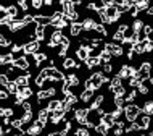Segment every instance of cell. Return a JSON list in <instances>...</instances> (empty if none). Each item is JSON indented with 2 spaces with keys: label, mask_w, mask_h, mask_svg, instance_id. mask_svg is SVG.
<instances>
[{
  "label": "cell",
  "mask_w": 153,
  "mask_h": 136,
  "mask_svg": "<svg viewBox=\"0 0 153 136\" xmlns=\"http://www.w3.org/2000/svg\"><path fill=\"white\" fill-rule=\"evenodd\" d=\"M44 81H45V78L42 75H39V76L36 78V84L39 86V88H40V86H44Z\"/></svg>",
  "instance_id": "b9f144b4"
},
{
  "label": "cell",
  "mask_w": 153,
  "mask_h": 136,
  "mask_svg": "<svg viewBox=\"0 0 153 136\" xmlns=\"http://www.w3.org/2000/svg\"><path fill=\"white\" fill-rule=\"evenodd\" d=\"M127 28H129V26H127V24H121V26L118 28V31H121V32H124V31L127 29Z\"/></svg>",
  "instance_id": "f907efd6"
},
{
  "label": "cell",
  "mask_w": 153,
  "mask_h": 136,
  "mask_svg": "<svg viewBox=\"0 0 153 136\" xmlns=\"http://www.w3.org/2000/svg\"><path fill=\"white\" fill-rule=\"evenodd\" d=\"M137 91L140 94H148V88L145 84H142V83H139V86H137Z\"/></svg>",
  "instance_id": "ab89813d"
},
{
  "label": "cell",
  "mask_w": 153,
  "mask_h": 136,
  "mask_svg": "<svg viewBox=\"0 0 153 136\" xmlns=\"http://www.w3.org/2000/svg\"><path fill=\"white\" fill-rule=\"evenodd\" d=\"M50 96H55V89L53 88L45 89V91H39V92H37V99H39V101H44V99H47Z\"/></svg>",
  "instance_id": "7c38bea8"
},
{
  "label": "cell",
  "mask_w": 153,
  "mask_h": 136,
  "mask_svg": "<svg viewBox=\"0 0 153 136\" xmlns=\"http://www.w3.org/2000/svg\"><path fill=\"white\" fill-rule=\"evenodd\" d=\"M124 113H126V118L129 122H135V118L140 115V107L139 105H132V104H127L124 107Z\"/></svg>",
  "instance_id": "6da1fadb"
},
{
  "label": "cell",
  "mask_w": 153,
  "mask_h": 136,
  "mask_svg": "<svg viewBox=\"0 0 153 136\" xmlns=\"http://www.w3.org/2000/svg\"><path fill=\"white\" fill-rule=\"evenodd\" d=\"M76 55H77V59H79V60H85V59L89 57V45H84V44H82L81 47H77Z\"/></svg>",
  "instance_id": "9c48e42d"
},
{
  "label": "cell",
  "mask_w": 153,
  "mask_h": 136,
  "mask_svg": "<svg viewBox=\"0 0 153 136\" xmlns=\"http://www.w3.org/2000/svg\"><path fill=\"white\" fill-rule=\"evenodd\" d=\"M142 113H145V115H153V102L152 101H148L143 104L142 107Z\"/></svg>",
  "instance_id": "44dd1931"
},
{
  "label": "cell",
  "mask_w": 153,
  "mask_h": 136,
  "mask_svg": "<svg viewBox=\"0 0 153 136\" xmlns=\"http://www.w3.org/2000/svg\"><path fill=\"white\" fill-rule=\"evenodd\" d=\"M5 99H8V92H5V91H0V101H5Z\"/></svg>",
  "instance_id": "681fc988"
},
{
  "label": "cell",
  "mask_w": 153,
  "mask_h": 136,
  "mask_svg": "<svg viewBox=\"0 0 153 136\" xmlns=\"http://www.w3.org/2000/svg\"><path fill=\"white\" fill-rule=\"evenodd\" d=\"M92 97H94V89H87V88H85L81 92V101L82 102H90V101H92Z\"/></svg>",
  "instance_id": "9a60e30c"
},
{
  "label": "cell",
  "mask_w": 153,
  "mask_h": 136,
  "mask_svg": "<svg viewBox=\"0 0 153 136\" xmlns=\"http://www.w3.org/2000/svg\"><path fill=\"white\" fill-rule=\"evenodd\" d=\"M140 70H143V71H148V73H150V71H152V63H150V62H143V63L140 65Z\"/></svg>",
  "instance_id": "8d00e7d4"
},
{
  "label": "cell",
  "mask_w": 153,
  "mask_h": 136,
  "mask_svg": "<svg viewBox=\"0 0 153 136\" xmlns=\"http://www.w3.org/2000/svg\"><path fill=\"white\" fill-rule=\"evenodd\" d=\"M5 88L8 89V92H10V94H16V92H18V84H16V81H8V84L5 86Z\"/></svg>",
  "instance_id": "cb8c5ba5"
},
{
  "label": "cell",
  "mask_w": 153,
  "mask_h": 136,
  "mask_svg": "<svg viewBox=\"0 0 153 136\" xmlns=\"http://www.w3.org/2000/svg\"><path fill=\"white\" fill-rule=\"evenodd\" d=\"M118 86H121V76H114L113 80L110 81V91H113L114 88H118Z\"/></svg>",
  "instance_id": "484cf974"
},
{
  "label": "cell",
  "mask_w": 153,
  "mask_h": 136,
  "mask_svg": "<svg viewBox=\"0 0 153 136\" xmlns=\"http://www.w3.org/2000/svg\"><path fill=\"white\" fill-rule=\"evenodd\" d=\"M60 105H61V101H50L47 109L48 110H56V109H60Z\"/></svg>",
  "instance_id": "4dcf8cb0"
},
{
  "label": "cell",
  "mask_w": 153,
  "mask_h": 136,
  "mask_svg": "<svg viewBox=\"0 0 153 136\" xmlns=\"http://www.w3.org/2000/svg\"><path fill=\"white\" fill-rule=\"evenodd\" d=\"M7 13H8V15H10V16H11V18H15V16H16V15H18V8H16L15 5H10V7H8V8H7Z\"/></svg>",
  "instance_id": "836d02e7"
},
{
  "label": "cell",
  "mask_w": 153,
  "mask_h": 136,
  "mask_svg": "<svg viewBox=\"0 0 153 136\" xmlns=\"http://www.w3.org/2000/svg\"><path fill=\"white\" fill-rule=\"evenodd\" d=\"M103 65V71L105 73H111V70H113V67H111V63L108 62V63H102Z\"/></svg>",
  "instance_id": "7bdbcfd3"
},
{
  "label": "cell",
  "mask_w": 153,
  "mask_h": 136,
  "mask_svg": "<svg viewBox=\"0 0 153 136\" xmlns=\"http://www.w3.org/2000/svg\"><path fill=\"white\" fill-rule=\"evenodd\" d=\"M48 118H50V110H48V109H42V110H39V120H40V122L47 123Z\"/></svg>",
  "instance_id": "ffe728a7"
},
{
  "label": "cell",
  "mask_w": 153,
  "mask_h": 136,
  "mask_svg": "<svg viewBox=\"0 0 153 136\" xmlns=\"http://www.w3.org/2000/svg\"><path fill=\"white\" fill-rule=\"evenodd\" d=\"M39 41H31V42H27V44H24L23 45V50H24V53H26V55H27V53H34V52H37V50H39Z\"/></svg>",
  "instance_id": "8992f818"
},
{
  "label": "cell",
  "mask_w": 153,
  "mask_h": 136,
  "mask_svg": "<svg viewBox=\"0 0 153 136\" xmlns=\"http://www.w3.org/2000/svg\"><path fill=\"white\" fill-rule=\"evenodd\" d=\"M137 130H140V126H139V123H134V122L126 128V131H137Z\"/></svg>",
  "instance_id": "60d3db41"
},
{
  "label": "cell",
  "mask_w": 153,
  "mask_h": 136,
  "mask_svg": "<svg viewBox=\"0 0 153 136\" xmlns=\"http://www.w3.org/2000/svg\"><path fill=\"white\" fill-rule=\"evenodd\" d=\"M114 120H116V118L113 117V113H106V112L103 113V115H102V118H100V122H102V123H105V125L108 126V128H111V126L114 125Z\"/></svg>",
  "instance_id": "30bf717a"
},
{
  "label": "cell",
  "mask_w": 153,
  "mask_h": 136,
  "mask_svg": "<svg viewBox=\"0 0 153 136\" xmlns=\"http://www.w3.org/2000/svg\"><path fill=\"white\" fill-rule=\"evenodd\" d=\"M34 34H36V39L39 41V42L45 38V26H44V24H36Z\"/></svg>",
  "instance_id": "8fae6325"
},
{
  "label": "cell",
  "mask_w": 153,
  "mask_h": 136,
  "mask_svg": "<svg viewBox=\"0 0 153 136\" xmlns=\"http://www.w3.org/2000/svg\"><path fill=\"white\" fill-rule=\"evenodd\" d=\"M110 59H111V53H110V52L103 50V52L100 53V63H108Z\"/></svg>",
  "instance_id": "83f0119b"
},
{
  "label": "cell",
  "mask_w": 153,
  "mask_h": 136,
  "mask_svg": "<svg viewBox=\"0 0 153 136\" xmlns=\"http://www.w3.org/2000/svg\"><path fill=\"white\" fill-rule=\"evenodd\" d=\"M23 21L26 23V24L27 23H32V21H34V16H32V15H24L23 16Z\"/></svg>",
  "instance_id": "f6af8a7d"
},
{
  "label": "cell",
  "mask_w": 153,
  "mask_h": 136,
  "mask_svg": "<svg viewBox=\"0 0 153 136\" xmlns=\"http://www.w3.org/2000/svg\"><path fill=\"white\" fill-rule=\"evenodd\" d=\"M148 125H150V115L143 113L142 118H140V122H139V126H140V130H147Z\"/></svg>",
  "instance_id": "ac0fdd59"
},
{
  "label": "cell",
  "mask_w": 153,
  "mask_h": 136,
  "mask_svg": "<svg viewBox=\"0 0 153 136\" xmlns=\"http://www.w3.org/2000/svg\"><path fill=\"white\" fill-rule=\"evenodd\" d=\"M31 118H32V112L31 110H26V112L23 113L21 120H23V123H27V122H31Z\"/></svg>",
  "instance_id": "d590c367"
},
{
  "label": "cell",
  "mask_w": 153,
  "mask_h": 136,
  "mask_svg": "<svg viewBox=\"0 0 153 136\" xmlns=\"http://www.w3.org/2000/svg\"><path fill=\"white\" fill-rule=\"evenodd\" d=\"M94 31H95V32H98L100 36H106V28H105V26H102V24H95Z\"/></svg>",
  "instance_id": "d6a6232c"
},
{
  "label": "cell",
  "mask_w": 153,
  "mask_h": 136,
  "mask_svg": "<svg viewBox=\"0 0 153 136\" xmlns=\"http://www.w3.org/2000/svg\"><path fill=\"white\" fill-rule=\"evenodd\" d=\"M63 67H65V68H74V67H76V62H74L73 59H65Z\"/></svg>",
  "instance_id": "e575fe53"
},
{
  "label": "cell",
  "mask_w": 153,
  "mask_h": 136,
  "mask_svg": "<svg viewBox=\"0 0 153 136\" xmlns=\"http://www.w3.org/2000/svg\"><path fill=\"white\" fill-rule=\"evenodd\" d=\"M119 3H123V5H126V7H131V5H134L135 3V0H118Z\"/></svg>",
  "instance_id": "bcb514c9"
},
{
  "label": "cell",
  "mask_w": 153,
  "mask_h": 136,
  "mask_svg": "<svg viewBox=\"0 0 153 136\" xmlns=\"http://www.w3.org/2000/svg\"><path fill=\"white\" fill-rule=\"evenodd\" d=\"M95 20L94 18H85L84 21H82V28H84V31H94L95 28Z\"/></svg>",
  "instance_id": "2e32d148"
},
{
  "label": "cell",
  "mask_w": 153,
  "mask_h": 136,
  "mask_svg": "<svg viewBox=\"0 0 153 136\" xmlns=\"http://www.w3.org/2000/svg\"><path fill=\"white\" fill-rule=\"evenodd\" d=\"M60 5L63 7V13L65 15L74 11V2H73V0H60Z\"/></svg>",
  "instance_id": "ba28073f"
},
{
  "label": "cell",
  "mask_w": 153,
  "mask_h": 136,
  "mask_svg": "<svg viewBox=\"0 0 153 136\" xmlns=\"http://www.w3.org/2000/svg\"><path fill=\"white\" fill-rule=\"evenodd\" d=\"M65 81H66L69 86H71V84H79V78H77L76 75H68V76H65Z\"/></svg>",
  "instance_id": "d4e9b609"
},
{
  "label": "cell",
  "mask_w": 153,
  "mask_h": 136,
  "mask_svg": "<svg viewBox=\"0 0 153 136\" xmlns=\"http://www.w3.org/2000/svg\"><path fill=\"white\" fill-rule=\"evenodd\" d=\"M135 71H137V70H135L134 67H131V65H123L121 71H119L118 76H121V80H123V78H131V76L135 75Z\"/></svg>",
  "instance_id": "277c9868"
},
{
  "label": "cell",
  "mask_w": 153,
  "mask_h": 136,
  "mask_svg": "<svg viewBox=\"0 0 153 136\" xmlns=\"http://www.w3.org/2000/svg\"><path fill=\"white\" fill-rule=\"evenodd\" d=\"M81 31H84V28H82V23H79V21H73V23H71V36H79Z\"/></svg>",
  "instance_id": "5bb4252c"
},
{
  "label": "cell",
  "mask_w": 153,
  "mask_h": 136,
  "mask_svg": "<svg viewBox=\"0 0 153 136\" xmlns=\"http://www.w3.org/2000/svg\"><path fill=\"white\" fill-rule=\"evenodd\" d=\"M11 113H13V109H3L2 117H11Z\"/></svg>",
  "instance_id": "7dc6e473"
},
{
  "label": "cell",
  "mask_w": 153,
  "mask_h": 136,
  "mask_svg": "<svg viewBox=\"0 0 153 136\" xmlns=\"http://www.w3.org/2000/svg\"><path fill=\"white\" fill-rule=\"evenodd\" d=\"M7 45H10V41H8L3 34H0V47H7Z\"/></svg>",
  "instance_id": "f35d334b"
},
{
  "label": "cell",
  "mask_w": 153,
  "mask_h": 136,
  "mask_svg": "<svg viewBox=\"0 0 153 136\" xmlns=\"http://www.w3.org/2000/svg\"><path fill=\"white\" fill-rule=\"evenodd\" d=\"M44 3H45V5H52L53 0H44Z\"/></svg>",
  "instance_id": "816d5d0a"
},
{
  "label": "cell",
  "mask_w": 153,
  "mask_h": 136,
  "mask_svg": "<svg viewBox=\"0 0 153 136\" xmlns=\"http://www.w3.org/2000/svg\"><path fill=\"white\" fill-rule=\"evenodd\" d=\"M142 28H143V23L140 21V20H135L134 24H132V31H134V32H139V31H142Z\"/></svg>",
  "instance_id": "f546056e"
},
{
  "label": "cell",
  "mask_w": 153,
  "mask_h": 136,
  "mask_svg": "<svg viewBox=\"0 0 153 136\" xmlns=\"http://www.w3.org/2000/svg\"><path fill=\"white\" fill-rule=\"evenodd\" d=\"M32 55H34V60H36V65H37V67H39L42 62L47 60V55H45V53H42V52H40V53H39V52H34Z\"/></svg>",
  "instance_id": "603a6c76"
},
{
  "label": "cell",
  "mask_w": 153,
  "mask_h": 136,
  "mask_svg": "<svg viewBox=\"0 0 153 136\" xmlns=\"http://www.w3.org/2000/svg\"><path fill=\"white\" fill-rule=\"evenodd\" d=\"M95 130H97V133H103V134L108 133V126H106L105 123H102V122L95 125Z\"/></svg>",
  "instance_id": "4316f807"
},
{
  "label": "cell",
  "mask_w": 153,
  "mask_h": 136,
  "mask_svg": "<svg viewBox=\"0 0 153 136\" xmlns=\"http://www.w3.org/2000/svg\"><path fill=\"white\" fill-rule=\"evenodd\" d=\"M74 133H76V134H82V136H85V134H87V130L79 128V130H76V131H74Z\"/></svg>",
  "instance_id": "c3c4849f"
},
{
  "label": "cell",
  "mask_w": 153,
  "mask_h": 136,
  "mask_svg": "<svg viewBox=\"0 0 153 136\" xmlns=\"http://www.w3.org/2000/svg\"><path fill=\"white\" fill-rule=\"evenodd\" d=\"M105 13H106V16H108L110 23H113V21H116V20L121 18V13H119V11L116 10V7H114V5L105 7Z\"/></svg>",
  "instance_id": "7a4b0ae2"
},
{
  "label": "cell",
  "mask_w": 153,
  "mask_h": 136,
  "mask_svg": "<svg viewBox=\"0 0 153 136\" xmlns=\"http://www.w3.org/2000/svg\"><path fill=\"white\" fill-rule=\"evenodd\" d=\"M34 21L37 24H44V26H47V24L52 23V16H44V15H37L34 16Z\"/></svg>",
  "instance_id": "4fadbf2b"
},
{
  "label": "cell",
  "mask_w": 153,
  "mask_h": 136,
  "mask_svg": "<svg viewBox=\"0 0 153 136\" xmlns=\"http://www.w3.org/2000/svg\"><path fill=\"white\" fill-rule=\"evenodd\" d=\"M63 32H61L60 29H56L55 32H52V39L48 41V47H55V45L61 44V39H63Z\"/></svg>",
  "instance_id": "5b68a950"
},
{
  "label": "cell",
  "mask_w": 153,
  "mask_h": 136,
  "mask_svg": "<svg viewBox=\"0 0 153 136\" xmlns=\"http://www.w3.org/2000/svg\"><path fill=\"white\" fill-rule=\"evenodd\" d=\"M105 50L106 52H110L111 55H116V57H119V55H123V45H119V44H105Z\"/></svg>",
  "instance_id": "3957f363"
},
{
  "label": "cell",
  "mask_w": 153,
  "mask_h": 136,
  "mask_svg": "<svg viewBox=\"0 0 153 136\" xmlns=\"http://www.w3.org/2000/svg\"><path fill=\"white\" fill-rule=\"evenodd\" d=\"M50 78H52V80H56V81H61V80H63V73H61V71H58V70H56V68H50Z\"/></svg>",
  "instance_id": "d6986e66"
},
{
  "label": "cell",
  "mask_w": 153,
  "mask_h": 136,
  "mask_svg": "<svg viewBox=\"0 0 153 136\" xmlns=\"http://www.w3.org/2000/svg\"><path fill=\"white\" fill-rule=\"evenodd\" d=\"M84 62H85V65H87V68H94V67H97V65H100V57H90L89 55Z\"/></svg>",
  "instance_id": "e0dca14e"
},
{
  "label": "cell",
  "mask_w": 153,
  "mask_h": 136,
  "mask_svg": "<svg viewBox=\"0 0 153 136\" xmlns=\"http://www.w3.org/2000/svg\"><path fill=\"white\" fill-rule=\"evenodd\" d=\"M103 102H105V96H97L95 101H94V104H92V109H98Z\"/></svg>",
  "instance_id": "f1b7e54d"
},
{
  "label": "cell",
  "mask_w": 153,
  "mask_h": 136,
  "mask_svg": "<svg viewBox=\"0 0 153 136\" xmlns=\"http://www.w3.org/2000/svg\"><path fill=\"white\" fill-rule=\"evenodd\" d=\"M113 41H114V42H118V44H121L123 41H124V34H123L121 31H116L113 34Z\"/></svg>",
  "instance_id": "1f68e13d"
},
{
  "label": "cell",
  "mask_w": 153,
  "mask_h": 136,
  "mask_svg": "<svg viewBox=\"0 0 153 136\" xmlns=\"http://www.w3.org/2000/svg\"><path fill=\"white\" fill-rule=\"evenodd\" d=\"M148 5H150V2H148V0H135V7H137V10H139V11L147 10Z\"/></svg>",
  "instance_id": "7402d4cb"
},
{
  "label": "cell",
  "mask_w": 153,
  "mask_h": 136,
  "mask_svg": "<svg viewBox=\"0 0 153 136\" xmlns=\"http://www.w3.org/2000/svg\"><path fill=\"white\" fill-rule=\"evenodd\" d=\"M8 81H10V80H8L7 75H0V84H2V86H7Z\"/></svg>",
  "instance_id": "ee69618b"
},
{
  "label": "cell",
  "mask_w": 153,
  "mask_h": 136,
  "mask_svg": "<svg viewBox=\"0 0 153 136\" xmlns=\"http://www.w3.org/2000/svg\"><path fill=\"white\" fill-rule=\"evenodd\" d=\"M32 7H34L36 10H40V8L44 7V0H32Z\"/></svg>",
  "instance_id": "74e56055"
},
{
  "label": "cell",
  "mask_w": 153,
  "mask_h": 136,
  "mask_svg": "<svg viewBox=\"0 0 153 136\" xmlns=\"http://www.w3.org/2000/svg\"><path fill=\"white\" fill-rule=\"evenodd\" d=\"M13 65H15V67H18L19 70H27V68H29V62H27L26 57H18V59H15Z\"/></svg>",
  "instance_id": "52a82bcc"
}]
</instances>
